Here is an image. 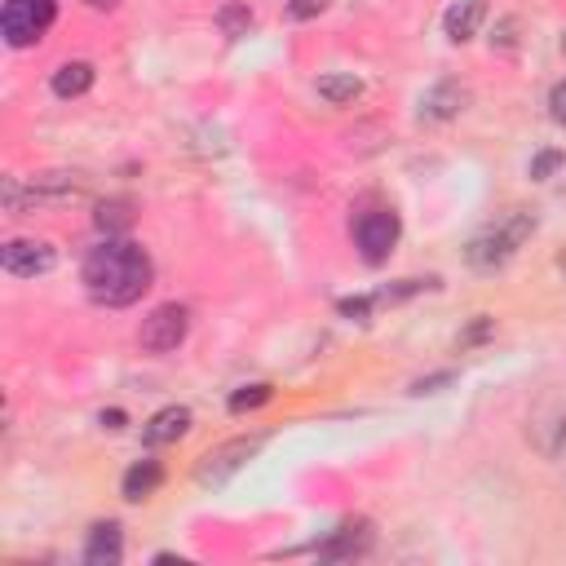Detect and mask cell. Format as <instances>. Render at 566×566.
<instances>
[{"label": "cell", "instance_id": "17", "mask_svg": "<svg viewBox=\"0 0 566 566\" xmlns=\"http://www.w3.org/2000/svg\"><path fill=\"white\" fill-rule=\"evenodd\" d=\"M93 221H97L102 234H124L133 226V203L128 199H102L97 212H93Z\"/></svg>", "mask_w": 566, "mask_h": 566}, {"label": "cell", "instance_id": "4", "mask_svg": "<svg viewBox=\"0 0 566 566\" xmlns=\"http://www.w3.org/2000/svg\"><path fill=\"white\" fill-rule=\"evenodd\" d=\"M57 18V0H4L0 9V35L9 49H31L44 40V31Z\"/></svg>", "mask_w": 566, "mask_h": 566}, {"label": "cell", "instance_id": "16", "mask_svg": "<svg viewBox=\"0 0 566 566\" xmlns=\"http://www.w3.org/2000/svg\"><path fill=\"white\" fill-rule=\"evenodd\" d=\"M318 97L332 102V106H349L363 97V80L358 75H323L318 80Z\"/></svg>", "mask_w": 566, "mask_h": 566}, {"label": "cell", "instance_id": "5", "mask_svg": "<svg viewBox=\"0 0 566 566\" xmlns=\"http://www.w3.org/2000/svg\"><path fill=\"white\" fill-rule=\"evenodd\" d=\"M265 447V433H252V438H230V442H221V447H212V451H203L199 455V464H195V482L203 486V491H217V486H226L256 451Z\"/></svg>", "mask_w": 566, "mask_h": 566}, {"label": "cell", "instance_id": "3", "mask_svg": "<svg viewBox=\"0 0 566 566\" xmlns=\"http://www.w3.org/2000/svg\"><path fill=\"white\" fill-rule=\"evenodd\" d=\"M88 195V177L84 172H40L31 181L9 177L4 181V208L9 212H27V208H53V203H71Z\"/></svg>", "mask_w": 566, "mask_h": 566}, {"label": "cell", "instance_id": "27", "mask_svg": "<svg viewBox=\"0 0 566 566\" xmlns=\"http://www.w3.org/2000/svg\"><path fill=\"white\" fill-rule=\"evenodd\" d=\"M562 53H566V31H562Z\"/></svg>", "mask_w": 566, "mask_h": 566}, {"label": "cell", "instance_id": "7", "mask_svg": "<svg viewBox=\"0 0 566 566\" xmlns=\"http://www.w3.org/2000/svg\"><path fill=\"white\" fill-rule=\"evenodd\" d=\"M398 234H402V221H398V212H389V208H371V212H363V217L354 221V248H358V256H363L367 265L389 261Z\"/></svg>", "mask_w": 566, "mask_h": 566}, {"label": "cell", "instance_id": "20", "mask_svg": "<svg viewBox=\"0 0 566 566\" xmlns=\"http://www.w3.org/2000/svg\"><path fill=\"white\" fill-rule=\"evenodd\" d=\"M562 164H566V155H562V150H544V155H535V159H531V177H535V181H544V177H548L553 168H562Z\"/></svg>", "mask_w": 566, "mask_h": 566}, {"label": "cell", "instance_id": "13", "mask_svg": "<svg viewBox=\"0 0 566 566\" xmlns=\"http://www.w3.org/2000/svg\"><path fill=\"white\" fill-rule=\"evenodd\" d=\"M124 557V535H119V522H97L84 539V562L88 566H115Z\"/></svg>", "mask_w": 566, "mask_h": 566}, {"label": "cell", "instance_id": "2", "mask_svg": "<svg viewBox=\"0 0 566 566\" xmlns=\"http://www.w3.org/2000/svg\"><path fill=\"white\" fill-rule=\"evenodd\" d=\"M531 234H535V212L509 208V212H500L495 221H486V226L469 239L464 261H469V270H478V274H495V270H504V265L517 256V248H522Z\"/></svg>", "mask_w": 566, "mask_h": 566}, {"label": "cell", "instance_id": "1", "mask_svg": "<svg viewBox=\"0 0 566 566\" xmlns=\"http://www.w3.org/2000/svg\"><path fill=\"white\" fill-rule=\"evenodd\" d=\"M80 279H84V287L97 305H133L150 287L155 265H150L142 243L106 234L97 248H88V256L80 265Z\"/></svg>", "mask_w": 566, "mask_h": 566}, {"label": "cell", "instance_id": "21", "mask_svg": "<svg viewBox=\"0 0 566 566\" xmlns=\"http://www.w3.org/2000/svg\"><path fill=\"white\" fill-rule=\"evenodd\" d=\"M327 9V0H287V18L292 22H305V18H318Z\"/></svg>", "mask_w": 566, "mask_h": 566}, {"label": "cell", "instance_id": "22", "mask_svg": "<svg viewBox=\"0 0 566 566\" xmlns=\"http://www.w3.org/2000/svg\"><path fill=\"white\" fill-rule=\"evenodd\" d=\"M548 115H553L557 124H566V80H557V84L548 88Z\"/></svg>", "mask_w": 566, "mask_h": 566}, {"label": "cell", "instance_id": "10", "mask_svg": "<svg viewBox=\"0 0 566 566\" xmlns=\"http://www.w3.org/2000/svg\"><path fill=\"white\" fill-rule=\"evenodd\" d=\"M464 102H469V88H464V84H455V80H438V84L420 97V119H429V124L455 119V115L464 111Z\"/></svg>", "mask_w": 566, "mask_h": 566}, {"label": "cell", "instance_id": "6", "mask_svg": "<svg viewBox=\"0 0 566 566\" xmlns=\"http://www.w3.org/2000/svg\"><path fill=\"white\" fill-rule=\"evenodd\" d=\"M186 332H190V310L177 305V301H164V305H155V310L142 318L137 345H142L146 354H172V349L186 340Z\"/></svg>", "mask_w": 566, "mask_h": 566}, {"label": "cell", "instance_id": "19", "mask_svg": "<svg viewBox=\"0 0 566 566\" xmlns=\"http://www.w3.org/2000/svg\"><path fill=\"white\" fill-rule=\"evenodd\" d=\"M217 27L234 40V35H248V27H252V9L248 4H226L221 13H217Z\"/></svg>", "mask_w": 566, "mask_h": 566}, {"label": "cell", "instance_id": "12", "mask_svg": "<svg viewBox=\"0 0 566 566\" xmlns=\"http://www.w3.org/2000/svg\"><path fill=\"white\" fill-rule=\"evenodd\" d=\"M93 80H97V66L84 62V57H71V62H62V66L49 75V88H53V97L71 102V97H84V93L93 88Z\"/></svg>", "mask_w": 566, "mask_h": 566}, {"label": "cell", "instance_id": "25", "mask_svg": "<svg viewBox=\"0 0 566 566\" xmlns=\"http://www.w3.org/2000/svg\"><path fill=\"white\" fill-rule=\"evenodd\" d=\"M97 420H102L106 429H124V411H102Z\"/></svg>", "mask_w": 566, "mask_h": 566}, {"label": "cell", "instance_id": "11", "mask_svg": "<svg viewBox=\"0 0 566 566\" xmlns=\"http://www.w3.org/2000/svg\"><path fill=\"white\" fill-rule=\"evenodd\" d=\"M367 548H371V522H345V526H336L332 539L314 544V553H318V557H332V562L358 557V553H367Z\"/></svg>", "mask_w": 566, "mask_h": 566}, {"label": "cell", "instance_id": "26", "mask_svg": "<svg viewBox=\"0 0 566 566\" xmlns=\"http://www.w3.org/2000/svg\"><path fill=\"white\" fill-rule=\"evenodd\" d=\"M84 4H88V9H97V13H106V9H115L119 0H84Z\"/></svg>", "mask_w": 566, "mask_h": 566}, {"label": "cell", "instance_id": "9", "mask_svg": "<svg viewBox=\"0 0 566 566\" xmlns=\"http://www.w3.org/2000/svg\"><path fill=\"white\" fill-rule=\"evenodd\" d=\"M186 433H190V407H177V402L159 407V411L142 424V442H146V447H168V442H181Z\"/></svg>", "mask_w": 566, "mask_h": 566}, {"label": "cell", "instance_id": "18", "mask_svg": "<svg viewBox=\"0 0 566 566\" xmlns=\"http://www.w3.org/2000/svg\"><path fill=\"white\" fill-rule=\"evenodd\" d=\"M270 398H274V385L256 380V385H243V389H234V394L226 398V407H230V416H243V411H256V407H265Z\"/></svg>", "mask_w": 566, "mask_h": 566}, {"label": "cell", "instance_id": "15", "mask_svg": "<svg viewBox=\"0 0 566 566\" xmlns=\"http://www.w3.org/2000/svg\"><path fill=\"white\" fill-rule=\"evenodd\" d=\"M159 482H164V464L159 460H137L128 473H124V482H119V491H124V500H146V495H155L159 491Z\"/></svg>", "mask_w": 566, "mask_h": 566}, {"label": "cell", "instance_id": "24", "mask_svg": "<svg viewBox=\"0 0 566 566\" xmlns=\"http://www.w3.org/2000/svg\"><path fill=\"white\" fill-rule=\"evenodd\" d=\"M447 380H451L447 371H442V376H429V380H416V385H411V394H433V385H447Z\"/></svg>", "mask_w": 566, "mask_h": 566}, {"label": "cell", "instance_id": "23", "mask_svg": "<svg viewBox=\"0 0 566 566\" xmlns=\"http://www.w3.org/2000/svg\"><path fill=\"white\" fill-rule=\"evenodd\" d=\"M371 305H376V296H345L336 310H340V314H354V318H367Z\"/></svg>", "mask_w": 566, "mask_h": 566}, {"label": "cell", "instance_id": "14", "mask_svg": "<svg viewBox=\"0 0 566 566\" xmlns=\"http://www.w3.org/2000/svg\"><path fill=\"white\" fill-rule=\"evenodd\" d=\"M482 18H486V0H455V4L442 13V31H447L451 44H464V40L478 35Z\"/></svg>", "mask_w": 566, "mask_h": 566}, {"label": "cell", "instance_id": "8", "mask_svg": "<svg viewBox=\"0 0 566 566\" xmlns=\"http://www.w3.org/2000/svg\"><path fill=\"white\" fill-rule=\"evenodd\" d=\"M0 265L18 279H35V274H49L57 265V248L49 239H9L0 248Z\"/></svg>", "mask_w": 566, "mask_h": 566}]
</instances>
